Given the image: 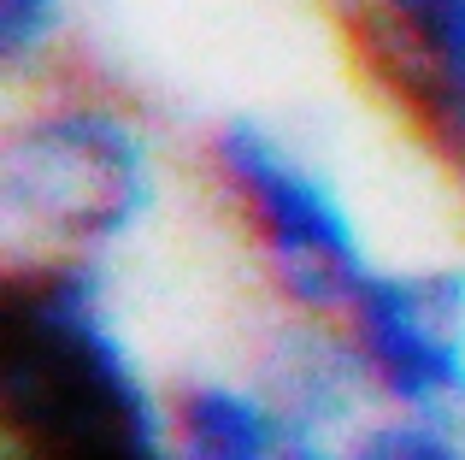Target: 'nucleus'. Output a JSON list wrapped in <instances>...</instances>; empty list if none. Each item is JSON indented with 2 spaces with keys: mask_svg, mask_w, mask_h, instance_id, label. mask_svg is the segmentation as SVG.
I'll use <instances>...</instances> for the list:
<instances>
[{
  "mask_svg": "<svg viewBox=\"0 0 465 460\" xmlns=\"http://www.w3.org/2000/svg\"><path fill=\"white\" fill-rule=\"evenodd\" d=\"M189 172L277 319L336 325L389 254L341 165L277 113L224 106L206 118L189 142Z\"/></svg>",
  "mask_w": 465,
  "mask_h": 460,
  "instance_id": "obj_3",
  "label": "nucleus"
},
{
  "mask_svg": "<svg viewBox=\"0 0 465 460\" xmlns=\"http://www.w3.org/2000/svg\"><path fill=\"white\" fill-rule=\"evenodd\" d=\"M177 177V142L130 83L77 59L59 77L6 89L0 260L124 272L165 219Z\"/></svg>",
  "mask_w": 465,
  "mask_h": 460,
  "instance_id": "obj_2",
  "label": "nucleus"
},
{
  "mask_svg": "<svg viewBox=\"0 0 465 460\" xmlns=\"http://www.w3.org/2000/svg\"><path fill=\"white\" fill-rule=\"evenodd\" d=\"M371 407L341 336L277 313L253 355L171 378L177 460H341Z\"/></svg>",
  "mask_w": 465,
  "mask_h": 460,
  "instance_id": "obj_4",
  "label": "nucleus"
},
{
  "mask_svg": "<svg viewBox=\"0 0 465 460\" xmlns=\"http://www.w3.org/2000/svg\"><path fill=\"white\" fill-rule=\"evenodd\" d=\"M0 460H12V455H0Z\"/></svg>",
  "mask_w": 465,
  "mask_h": 460,
  "instance_id": "obj_8",
  "label": "nucleus"
},
{
  "mask_svg": "<svg viewBox=\"0 0 465 460\" xmlns=\"http://www.w3.org/2000/svg\"><path fill=\"white\" fill-rule=\"evenodd\" d=\"M83 0H0V83L30 89L83 59Z\"/></svg>",
  "mask_w": 465,
  "mask_h": 460,
  "instance_id": "obj_6",
  "label": "nucleus"
},
{
  "mask_svg": "<svg viewBox=\"0 0 465 460\" xmlns=\"http://www.w3.org/2000/svg\"><path fill=\"white\" fill-rule=\"evenodd\" d=\"M330 331L377 407L465 414V254H383Z\"/></svg>",
  "mask_w": 465,
  "mask_h": 460,
  "instance_id": "obj_5",
  "label": "nucleus"
},
{
  "mask_svg": "<svg viewBox=\"0 0 465 460\" xmlns=\"http://www.w3.org/2000/svg\"><path fill=\"white\" fill-rule=\"evenodd\" d=\"M341 460H465V414L371 407L353 425Z\"/></svg>",
  "mask_w": 465,
  "mask_h": 460,
  "instance_id": "obj_7",
  "label": "nucleus"
},
{
  "mask_svg": "<svg viewBox=\"0 0 465 460\" xmlns=\"http://www.w3.org/2000/svg\"><path fill=\"white\" fill-rule=\"evenodd\" d=\"M171 378L130 319L118 272L0 260V455L177 460Z\"/></svg>",
  "mask_w": 465,
  "mask_h": 460,
  "instance_id": "obj_1",
  "label": "nucleus"
}]
</instances>
